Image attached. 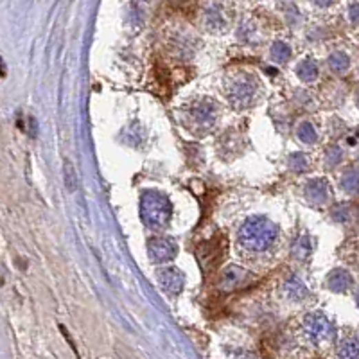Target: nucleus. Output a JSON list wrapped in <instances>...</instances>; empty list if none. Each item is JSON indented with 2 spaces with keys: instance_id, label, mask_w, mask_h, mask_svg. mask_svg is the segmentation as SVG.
Masks as SVG:
<instances>
[{
  "instance_id": "obj_3",
  "label": "nucleus",
  "mask_w": 359,
  "mask_h": 359,
  "mask_svg": "<svg viewBox=\"0 0 359 359\" xmlns=\"http://www.w3.org/2000/svg\"><path fill=\"white\" fill-rule=\"evenodd\" d=\"M147 252L153 263H167L176 255V245L164 237H155L147 243Z\"/></svg>"
},
{
  "instance_id": "obj_1",
  "label": "nucleus",
  "mask_w": 359,
  "mask_h": 359,
  "mask_svg": "<svg viewBox=\"0 0 359 359\" xmlns=\"http://www.w3.org/2000/svg\"><path fill=\"white\" fill-rule=\"evenodd\" d=\"M277 239V227L266 218H252L241 227L239 243L254 252L268 250Z\"/></svg>"
},
{
  "instance_id": "obj_14",
  "label": "nucleus",
  "mask_w": 359,
  "mask_h": 359,
  "mask_svg": "<svg viewBox=\"0 0 359 359\" xmlns=\"http://www.w3.org/2000/svg\"><path fill=\"white\" fill-rule=\"evenodd\" d=\"M298 136H300V141L307 142V144H311V142L316 141V132H314V127L311 126L309 123H305L300 126V132H298Z\"/></svg>"
},
{
  "instance_id": "obj_19",
  "label": "nucleus",
  "mask_w": 359,
  "mask_h": 359,
  "mask_svg": "<svg viewBox=\"0 0 359 359\" xmlns=\"http://www.w3.org/2000/svg\"><path fill=\"white\" fill-rule=\"evenodd\" d=\"M356 10H358V8H356V6H352V20L358 19V13H356Z\"/></svg>"
},
{
  "instance_id": "obj_2",
  "label": "nucleus",
  "mask_w": 359,
  "mask_h": 359,
  "mask_svg": "<svg viewBox=\"0 0 359 359\" xmlns=\"http://www.w3.org/2000/svg\"><path fill=\"white\" fill-rule=\"evenodd\" d=\"M142 221L150 228H162L169 223L173 207L164 194L156 191H147L141 201Z\"/></svg>"
},
{
  "instance_id": "obj_18",
  "label": "nucleus",
  "mask_w": 359,
  "mask_h": 359,
  "mask_svg": "<svg viewBox=\"0 0 359 359\" xmlns=\"http://www.w3.org/2000/svg\"><path fill=\"white\" fill-rule=\"evenodd\" d=\"M316 4H320V6H323V8H325V6L332 4V0H316Z\"/></svg>"
},
{
  "instance_id": "obj_5",
  "label": "nucleus",
  "mask_w": 359,
  "mask_h": 359,
  "mask_svg": "<svg viewBox=\"0 0 359 359\" xmlns=\"http://www.w3.org/2000/svg\"><path fill=\"white\" fill-rule=\"evenodd\" d=\"M248 277H250V273H246L245 269L228 268L221 277V287L225 291H234L237 287H241Z\"/></svg>"
},
{
  "instance_id": "obj_8",
  "label": "nucleus",
  "mask_w": 359,
  "mask_h": 359,
  "mask_svg": "<svg viewBox=\"0 0 359 359\" xmlns=\"http://www.w3.org/2000/svg\"><path fill=\"white\" fill-rule=\"evenodd\" d=\"M329 286H331V289H334V291H345L347 287L350 286L349 273L336 269V271L331 275V278H329Z\"/></svg>"
},
{
  "instance_id": "obj_13",
  "label": "nucleus",
  "mask_w": 359,
  "mask_h": 359,
  "mask_svg": "<svg viewBox=\"0 0 359 359\" xmlns=\"http://www.w3.org/2000/svg\"><path fill=\"white\" fill-rule=\"evenodd\" d=\"M271 52H273V56L278 59V61H286V59L291 56V49H289L286 43H282V41H277V43L273 45Z\"/></svg>"
},
{
  "instance_id": "obj_6",
  "label": "nucleus",
  "mask_w": 359,
  "mask_h": 359,
  "mask_svg": "<svg viewBox=\"0 0 359 359\" xmlns=\"http://www.w3.org/2000/svg\"><path fill=\"white\" fill-rule=\"evenodd\" d=\"M160 284L167 293H178L183 287V275L178 269H164L158 277Z\"/></svg>"
},
{
  "instance_id": "obj_12",
  "label": "nucleus",
  "mask_w": 359,
  "mask_h": 359,
  "mask_svg": "<svg viewBox=\"0 0 359 359\" xmlns=\"http://www.w3.org/2000/svg\"><path fill=\"white\" fill-rule=\"evenodd\" d=\"M65 185H67L68 191H76V169L70 164V160H65Z\"/></svg>"
},
{
  "instance_id": "obj_15",
  "label": "nucleus",
  "mask_w": 359,
  "mask_h": 359,
  "mask_svg": "<svg viewBox=\"0 0 359 359\" xmlns=\"http://www.w3.org/2000/svg\"><path fill=\"white\" fill-rule=\"evenodd\" d=\"M289 165H291L293 169H296V171H302V169L307 167V158H305L304 155H293L291 160H289Z\"/></svg>"
},
{
  "instance_id": "obj_10",
  "label": "nucleus",
  "mask_w": 359,
  "mask_h": 359,
  "mask_svg": "<svg viewBox=\"0 0 359 359\" xmlns=\"http://www.w3.org/2000/svg\"><path fill=\"white\" fill-rule=\"evenodd\" d=\"M298 74L305 81H313L318 76V67H316L313 59H305L304 63H300V67H298Z\"/></svg>"
},
{
  "instance_id": "obj_4",
  "label": "nucleus",
  "mask_w": 359,
  "mask_h": 359,
  "mask_svg": "<svg viewBox=\"0 0 359 359\" xmlns=\"http://www.w3.org/2000/svg\"><path fill=\"white\" fill-rule=\"evenodd\" d=\"M332 325L329 323V320H325L323 316H311L307 320V334H309L311 340L322 341L325 338L331 336Z\"/></svg>"
},
{
  "instance_id": "obj_16",
  "label": "nucleus",
  "mask_w": 359,
  "mask_h": 359,
  "mask_svg": "<svg viewBox=\"0 0 359 359\" xmlns=\"http://www.w3.org/2000/svg\"><path fill=\"white\" fill-rule=\"evenodd\" d=\"M343 187H345L347 191H354L356 187H358V176H356V173H350L349 176L343 180Z\"/></svg>"
},
{
  "instance_id": "obj_9",
  "label": "nucleus",
  "mask_w": 359,
  "mask_h": 359,
  "mask_svg": "<svg viewBox=\"0 0 359 359\" xmlns=\"http://www.w3.org/2000/svg\"><path fill=\"white\" fill-rule=\"evenodd\" d=\"M252 94H254V88L248 87L246 83H239L236 88H232V94H230V97H232L236 103L246 105V103H250Z\"/></svg>"
},
{
  "instance_id": "obj_7",
  "label": "nucleus",
  "mask_w": 359,
  "mask_h": 359,
  "mask_svg": "<svg viewBox=\"0 0 359 359\" xmlns=\"http://www.w3.org/2000/svg\"><path fill=\"white\" fill-rule=\"evenodd\" d=\"M307 196L314 203H323V201L327 200V183L323 182V180H313L307 185Z\"/></svg>"
},
{
  "instance_id": "obj_11",
  "label": "nucleus",
  "mask_w": 359,
  "mask_h": 359,
  "mask_svg": "<svg viewBox=\"0 0 359 359\" xmlns=\"http://www.w3.org/2000/svg\"><path fill=\"white\" fill-rule=\"evenodd\" d=\"M329 63H331V67L336 72H345L347 68H349V56L343 54V52H334L331 59H329Z\"/></svg>"
},
{
  "instance_id": "obj_17",
  "label": "nucleus",
  "mask_w": 359,
  "mask_h": 359,
  "mask_svg": "<svg viewBox=\"0 0 359 359\" xmlns=\"http://www.w3.org/2000/svg\"><path fill=\"white\" fill-rule=\"evenodd\" d=\"M349 349L341 350V356L343 358H358V345L356 343H352V345H347Z\"/></svg>"
}]
</instances>
